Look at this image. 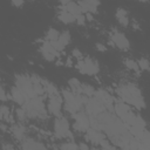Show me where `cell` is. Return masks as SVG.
I'll return each instance as SVG.
<instances>
[{
  "label": "cell",
  "mask_w": 150,
  "mask_h": 150,
  "mask_svg": "<svg viewBox=\"0 0 150 150\" xmlns=\"http://www.w3.org/2000/svg\"><path fill=\"white\" fill-rule=\"evenodd\" d=\"M54 134L57 138H73V134L69 129V123L66 117H56L54 122Z\"/></svg>",
  "instance_id": "obj_1"
},
{
  "label": "cell",
  "mask_w": 150,
  "mask_h": 150,
  "mask_svg": "<svg viewBox=\"0 0 150 150\" xmlns=\"http://www.w3.org/2000/svg\"><path fill=\"white\" fill-rule=\"evenodd\" d=\"M117 94H118V96L122 98V101H124L125 103H128V104H130V105H134V107L137 108V109H143V108H145V101H144V98H143V97H134V96L130 94V91L127 89L125 86L118 88V89H117Z\"/></svg>",
  "instance_id": "obj_2"
},
{
  "label": "cell",
  "mask_w": 150,
  "mask_h": 150,
  "mask_svg": "<svg viewBox=\"0 0 150 150\" xmlns=\"http://www.w3.org/2000/svg\"><path fill=\"white\" fill-rule=\"evenodd\" d=\"M76 68L80 73L87 75H96L100 70L98 62L90 57H84L83 60H79L76 63Z\"/></svg>",
  "instance_id": "obj_3"
},
{
  "label": "cell",
  "mask_w": 150,
  "mask_h": 150,
  "mask_svg": "<svg viewBox=\"0 0 150 150\" xmlns=\"http://www.w3.org/2000/svg\"><path fill=\"white\" fill-rule=\"evenodd\" d=\"M73 117L75 120L74 123V129L76 131H81L84 132L90 128V118L87 114H84L83 111H77L75 114H73Z\"/></svg>",
  "instance_id": "obj_4"
},
{
  "label": "cell",
  "mask_w": 150,
  "mask_h": 150,
  "mask_svg": "<svg viewBox=\"0 0 150 150\" xmlns=\"http://www.w3.org/2000/svg\"><path fill=\"white\" fill-rule=\"evenodd\" d=\"M62 97L59 95H54V96H49L48 97V104H47V110L55 115V116H62L61 115V108H62Z\"/></svg>",
  "instance_id": "obj_5"
},
{
  "label": "cell",
  "mask_w": 150,
  "mask_h": 150,
  "mask_svg": "<svg viewBox=\"0 0 150 150\" xmlns=\"http://www.w3.org/2000/svg\"><path fill=\"white\" fill-rule=\"evenodd\" d=\"M110 39H111L112 43H114L117 48H120L121 50H128L129 47H130L129 40H128L127 36H125L123 33H121V32L114 30V32L111 33V38H110Z\"/></svg>",
  "instance_id": "obj_6"
},
{
  "label": "cell",
  "mask_w": 150,
  "mask_h": 150,
  "mask_svg": "<svg viewBox=\"0 0 150 150\" xmlns=\"http://www.w3.org/2000/svg\"><path fill=\"white\" fill-rule=\"evenodd\" d=\"M83 14L86 13H91L96 14L97 13V7L100 6V0H79L77 1Z\"/></svg>",
  "instance_id": "obj_7"
},
{
  "label": "cell",
  "mask_w": 150,
  "mask_h": 150,
  "mask_svg": "<svg viewBox=\"0 0 150 150\" xmlns=\"http://www.w3.org/2000/svg\"><path fill=\"white\" fill-rule=\"evenodd\" d=\"M11 98L14 101V102H16V103H19L20 105H23L29 98L27 97V95L18 87V86H14L12 89H11Z\"/></svg>",
  "instance_id": "obj_8"
},
{
  "label": "cell",
  "mask_w": 150,
  "mask_h": 150,
  "mask_svg": "<svg viewBox=\"0 0 150 150\" xmlns=\"http://www.w3.org/2000/svg\"><path fill=\"white\" fill-rule=\"evenodd\" d=\"M86 137L93 144H100L104 139V135L100 130H96V129H93V128H89L86 131Z\"/></svg>",
  "instance_id": "obj_9"
},
{
  "label": "cell",
  "mask_w": 150,
  "mask_h": 150,
  "mask_svg": "<svg viewBox=\"0 0 150 150\" xmlns=\"http://www.w3.org/2000/svg\"><path fill=\"white\" fill-rule=\"evenodd\" d=\"M57 18H59V20L62 22V23H66V25H68V23H73V22H76V18L73 15V14H70L63 6L61 7V9L59 11V14H57Z\"/></svg>",
  "instance_id": "obj_10"
},
{
  "label": "cell",
  "mask_w": 150,
  "mask_h": 150,
  "mask_svg": "<svg viewBox=\"0 0 150 150\" xmlns=\"http://www.w3.org/2000/svg\"><path fill=\"white\" fill-rule=\"evenodd\" d=\"M21 148L25 150H33V149H46V145L42 143H39L32 138H27L25 141H22Z\"/></svg>",
  "instance_id": "obj_11"
},
{
  "label": "cell",
  "mask_w": 150,
  "mask_h": 150,
  "mask_svg": "<svg viewBox=\"0 0 150 150\" xmlns=\"http://www.w3.org/2000/svg\"><path fill=\"white\" fill-rule=\"evenodd\" d=\"M63 7H64L70 14H73L75 18H77V16L81 15V14H83V12H82V9H81L79 2L71 1V2H69V4H67V5H64Z\"/></svg>",
  "instance_id": "obj_12"
},
{
  "label": "cell",
  "mask_w": 150,
  "mask_h": 150,
  "mask_svg": "<svg viewBox=\"0 0 150 150\" xmlns=\"http://www.w3.org/2000/svg\"><path fill=\"white\" fill-rule=\"evenodd\" d=\"M116 19H117V21H118L122 26H124V27H127V26L129 25L128 13H127V11H125L124 8H118V9L116 11Z\"/></svg>",
  "instance_id": "obj_13"
},
{
  "label": "cell",
  "mask_w": 150,
  "mask_h": 150,
  "mask_svg": "<svg viewBox=\"0 0 150 150\" xmlns=\"http://www.w3.org/2000/svg\"><path fill=\"white\" fill-rule=\"evenodd\" d=\"M68 84L74 94H82V83L77 79H75V77L70 79L68 81Z\"/></svg>",
  "instance_id": "obj_14"
},
{
  "label": "cell",
  "mask_w": 150,
  "mask_h": 150,
  "mask_svg": "<svg viewBox=\"0 0 150 150\" xmlns=\"http://www.w3.org/2000/svg\"><path fill=\"white\" fill-rule=\"evenodd\" d=\"M12 134H13V136H14L16 139L22 141V139L25 138V128H23L22 125H20V124L13 125V127H12Z\"/></svg>",
  "instance_id": "obj_15"
},
{
  "label": "cell",
  "mask_w": 150,
  "mask_h": 150,
  "mask_svg": "<svg viewBox=\"0 0 150 150\" xmlns=\"http://www.w3.org/2000/svg\"><path fill=\"white\" fill-rule=\"evenodd\" d=\"M43 86H45V89H46V93H47L48 97L49 96H54V95H59V90L53 83L43 81Z\"/></svg>",
  "instance_id": "obj_16"
},
{
  "label": "cell",
  "mask_w": 150,
  "mask_h": 150,
  "mask_svg": "<svg viewBox=\"0 0 150 150\" xmlns=\"http://www.w3.org/2000/svg\"><path fill=\"white\" fill-rule=\"evenodd\" d=\"M60 34H61V33H59L56 29L49 28V29L47 30V33H46V40H48V41H55V40L59 39Z\"/></svg>",
  "instance_id": "obj_17"
},
{
  "label": "cell",
  "mask_w": 150,
  "mask_h": 150,
  "mask_svg": "<svg viewBox=\"0 0 150 150\" xmlns=\"http://www.w3.org/2000/svg\"><path fill=\"white\" fill-rule=\"evenodd\" d=\"M82 94L86 95L87 97H93L94 94H95V89H94V87H91L90 84L82 83Z\"/></svg>",
  "instance_id": "obj_18"
},
{
  "label": "cell",
  "mask_w": 150,
  "mask_h": 150,
  "mask_svg": "<svg viewBox=\"0 0 150 150\" xmlns=\"http://www.w3.org/2000/svg\"><path fill=\"white\" fill-rule=\"evenodd\" d=\"M59 42L61 43V45H63L64 47L70 42V33L68 32V30H66V32H62L61 34H60V36H59Z\"/></svg>",
  "instance_id": "obj_19"
},
{
  "label": "cell",
  "mask_w": 150,
  "mask_h": 150,
  "mask_svg": "<svg viewBox=\"0 0 150 150\" xmlns=\"http://www.w3.org/2000/svg\"><path fill=\"white\" fill-rule=\"evenodd\" d=\"M124 64L127 66L128 69H131V70H134V71H136V73H138L139 69H141L139 66H138V63H137L136 61L131 60V59H127V60L124 61Z\"/></svg>",
  "instance_id": "obj_20"
},
{
  "label": "cell",
  "mask_w": 150,
  "mask_h": 150,
  "mask_svg": "<svg viewBox=\"0 0 150 150\" xmlns=\"http://www.w3.org/2000/svg\"><path fill=\"white\" fill-rule=\"evenodd\" d=\"M15 115H16V118L19 120V122H23L28 116H27V111L25 110L23 107L21 108H18L16 111H15Z\"/></svg>",
  "instance_id": "obj_21"
},
{
  "label": "cell",
  "mask_w": 150,
  "mask_h": 150,
  "mask_svg": "<svg viewBox=\"0 0 150 150\" xmlns=\"http://www.w3.org/2000/svg\"><path fill=\"white\" fill-rule=\"evenodd\" d=\"M137 63H138V66H139L141 70H149V69H150V62H149V60H148V59H145V57L139 59Z\"/></svg>",
  "instance_id": "obj_22"
},
{
  "label": "cell",
  "mask_w": 150,
  "mask_h": 150,
  "mask_svg": "<svg viewBox=\"0 0 150 150\" xmlns=\"http://www.w3.org/2000/svg\"><path fill=\"white\" fill-rule=\"evenodd\" d=\"M8 115H11V112H9V108H8V107H6L5 104H2V105H1V112H0L1 120H2V121H5V118H6Z\"/></svg>",
  "instance_id": "obj_23"
},
{
  "label": "cell",
  "mask_w": 150,
  "mask_h": 150,
  "mask_svg": "<svg viewBox=\"0 0 150 150\" xmlns=\"http://www.w3.org/2000/svg\"><path fill=\"white\" fill-rule=\"evenodd\" d=\"M41 54H42L43 59L47 60V61H49V62H53V61H55V59H56L55 55H53V54H50V53H47V52H41Z\"/></svg>",
  "instance_id": "obj_24"
},
{
  "label": "cell",
  "mask_w": 150,
  "mask_h": 150,
  "mask_svg": "<svg viewBox=\"0 0 150 150\" xmlns=\"http://www.w3.org/2000/svg\"><path fill=\"white\" fill-rule=\"evenodd\" d=\"M61 149H80L79 144L74 143V142H69V143H64L61 145Z\"/></svg>",
  "instance_id": "obj_25"
},
{
  "label": "cell",
  "mask_w": 150,
  "mask_h": 150,
  "mask_svg": "<svg viewBox=\"0 0 150 150\" xmlns=\"http://www.w3.org/2000/svg\"><path fill=\"white\" fill-rule=\"evenodd\" d=\"M100 145H101V148H103V149H114V148H115V146H114L112 144H110L109 141H107V139H103V141L100 143Z\"/></svg>",
  "instance_id": "obj_26"
},
{
  "label": "cell",
  "mask_w": 150,
  "mask_h": 150,
  "mask_svg": "<svg viewBox=\"0 0 150 150\" xmlns=\"http://www.w3.org/2000/svg\"><path fill=\"white\" fill-rule=\"evenodd\" d=\"M0 98H1V101L2 102H6L8 98H11V96L8 95H6V91H5V88L4 87H1V89H0Z\"/></svg>",
  "instance_id": "obj_27"
},
{
  "label": "cell",
  "mask_w": 150,
  "mask_h": 150,
  "mask_svg": "<svg viewBox=\"0 0 150 150\" xmlns=\"http://www.w3.org/2000/svg\"><path fill=\"white\" fill-rule=\"evenodd\" d=\"M86 15L84 14H81V15H79L77 18H76V23L77 25H80V26H82V25H84L86 23Z\"/></svg>",
  "instance_id": "obj_28"
},
{
  "label": "cell",
  "mask_w": 150,
  "mask_h": 150,
  "mask_svg": "<svg viewBox=\"0 0 150 150\" xmlns=\"http://www.w3.org/2000/svg\"><path fill=\"white\" fill-rule=\"evenodd\" d=\"M73 55L77 59V60H83V55H82V53L77 49V48H75V49H73Z\"/></svg>",
  "instance_id": "obj_29"
},
{
  "label": "cell",
  "mask_w": 150,
  "mask_h": 150,
  "mask_svg": "<svg viewBox=\"0 0 150 150\" xmlns=\"http://www.w3.org/2000/svg\"><path fill=\"white\" fill-rule=\"evenodd\" d=\"M11 1H12V5L14 7H21L25 2V0H11Z\"/></svg>",
  "instance_id": "obj_30"
},
{
  "label": "cell",
  "mask_w": 150,
  "mask_h": 150,
  "mask_svg": "<svg viewBox=\"0 0 150 150\" xmlns=\"http://www.w3.org/2000/svg\"><path fill=\"white\" fill-rule=\"evenodd\" d=\"M96 49H97L98 52H105V50H107V48H105L102 43H96Z\"/></svg>",
  "instance_id": "obj_31"
},
{
  "label": "cell",
  "mask_w": 150,
  "mask_h": 150,
  "mask_svg": "<svg viewBox=\"0 0 150 150\" xmlns=\"http://www.w3.org/2000/svg\"><path fill=\"white\" fill-rule=\"evenodd\" d=\"M84 15H86V19H87L88 21H93V20H94V19H93V14H91V13H86Z\"/></svg>",
  "instance_id": "obj_32"
},
{
  "label": "cell",
  "mask_w": 150,
  "mask_h": 150,
  "mask_svg": "<svg viewBox=\"0 0 150 150\" xmlns=\"http://www.w3.org/2000/svg\"><path fill=\"white\" fill-rule=\"evenodd\" d=\"M79 148H80V149H86V150L89 149V146H88L87 144H84V143H80V144H79Z\"/></svg>",
  "instance_id": "obj_33"
},
{
  "label": "cell",
  "mask_w": 150,
  "mask_h": 150,
  "mask_svg": "<svg viewBox=\"0 0 150 150\" xmlns=\"http://www.w3.org/2000/svg\"><path fill=\"white\" fill-rule=\"evenodd\" d=\"M60 1V4L62 5V6H64V5H67V4H69V2H71V1H74V0H59Z\"/></svg>",
  "instance_id": "obj_34"
},
{
  "label": "cell",
  "mask_w": 150,
  "mask_h": 150,
  "mask_svg": "<svg viewBox=\"0 0 150 150\" xmlns=\"http://www.w3.org/2000/svg\"><path fill=\"white\" fill-rule=\"evenodd\" d=\"M138 1H141V2H146L148 0H138Z\"/></svg>",
  "instance_id": "obj_35"
}]
</instances>
